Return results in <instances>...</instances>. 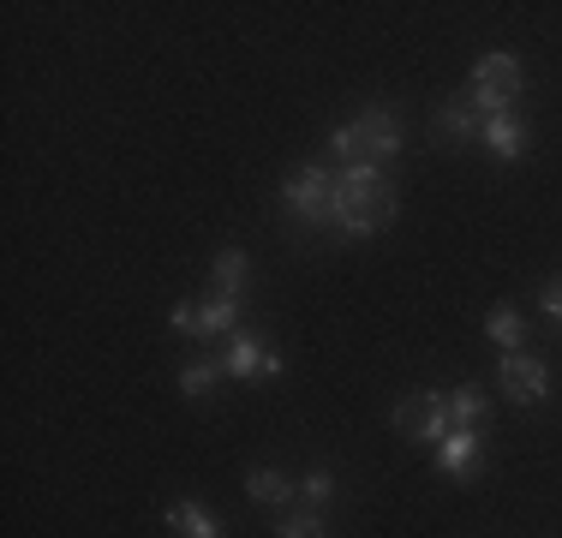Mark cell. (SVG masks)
<instances>
[{
  "instance_id": "1",
  "label": "cell",
  "mask_w": 562,
  "mask_h": 538,
  "mask_svg": "<svg viewBox=\"0 0 562 538\" xmlns=\"http://www.w3.org/2000/svg\"><path fill=\"white\" fill-rule=\"evenodd\" d=\"M395 222V186L383 180L378 161H353V168H336V215L329 227L347 239H371Z\"/></svg>"
},
{
  "instance_id": "2",
  "label": "cell",
  "mask_w": 562,
  "mask_h": 538,
  "mask_svg": "<svg viewBox=\"0 0 562 538\" xmlns=\"http://www.w3.org/2000/svg\"><path fill=\"white\" fill-rule=\"evenodd\" d=\"M329 156H336V168L401 156V120L390 114V108H366L359 120H347V126L329 132Z\"/></svg>"
},
{
  "instance_id": "3",
  "label": "cell",
  "mask_w": 562,
  "mask_h": 538,
  "mask_svg": "<svg viewBox=\"0 0 562 538\" xmlns=\"http://www.w3.org/2000/svg\"><path fill=\"white\" fill-rule=\"evenodd\" d=\"M281 210H288L293 227H329V215H336V168H324V161L293 168L288 186H281Z\"/></svg>"
},
{
  "instance_id": "4",
  "label": "cell",
  "mask_w": 562,
  "mask_h": 538,
  "mask_svg": "<svg viewBox=\"0 0 562 538\" xmlns=\"http://www.w3.org/2000/svg\"><path fill=\"white\" fill-rule=\"evenodd\" d=\"M520 85H527V72H520L515 54H485L479 72H473V85H467V97H473V108L485 120H497V114H515Z\"/></svg>"
},
{
  "instance_id": "5",
  "label": "cell",
  "mask_w": 562,
  "mask_h": 538,
  "mask_svg": "<svg viewBox=\"0 0 562 538\" xmlns=\"http://www.w3.org/2000/svg\"><path fill=\"white\" fill-rule=\"evenodd\" d=\"M395 430L407 442H443L449 430H454V419H449V395H437V389H413V395H401L395 401Z\"/></svg>"
},
{
  "instance_id": "6",
  "label": "cell",
  "mask_w": 562,
  "mask_h": 538,
  "mask_svg": "<svg viewBox=\"0 0 562 538\" xmlns=\"http://www.w3.org/2000/svg\"><path fill=\"white\" fill-rule=\"evenodd\" d=\"M168 323L192 341H227L239 329V300H222V293H204L198 305H173Z\"/></svg>"
},
{
  "instance_id": "7",
  "label": "cell",
  "mask_w": 562,
  "mask_h": 538,
  "mask_svg": "<svg viewBox=\"0 0 562 538\" xmlns=\"http://www.w3.org/2000/svg\"><path fill=\"white\" fill-rule=\"evenodd\" d=\"M222 366L227 377H281V354H276V341L270 335H258V329H234L227 335V354H222Z\"/></svg>"
},
{
  "instance_id": "8",
  "label": "cell",
  "mask_w": 562,
  "mask_h": 538,
  "mask_svg": "<svg viewBox=\"0 0 562 538\" xmlns=\"http://www.w3.org/2000/svg\"><path fill=\"white\" fill-rule=\"evenodd\" d=\"M497 383H503V395L520 401V407H539V401L551 395V366H544V359H532V354H503Z\"/></svg>"
},
{
  "instance_id": "9",
  "label": "cell",
  "mask_w": 562,
  "mask_h": 538,
  "mask_svg": "<svg viewBox=\"0 0 562 538\" xmlns=\"http://www.w3.org/2000/svg\"><path fill=\"white\" fill-rule=\"evenodd\" d=\"M479 461H485V437H479V425H454L443 442H437V467H443L449 479H473Z\"/></svg>"
},
{
  "instance_id": "10",
  "label": "cell",
  "mask_w": 562,
  "mask_h": 538,
  "mask_svg": "<svg viewBox=\"0 0 562 538\" xmlns=\"http://www.w3.org/2000/svg\"><path fill=\"white\" fill-rule=\"evenodd\" d=\"M431 126H437V138H443V144H473L479 132H485V114L473 108V97H467V90H454V97L437 108Z\"/></svg>"
},
{
  "instance_id": "11",
  "label": "cell",
  "mask_w": 562,
  "mask_h": 538,
  "mask_svg": "<svg viewBox=\"0 0 562 538\" xmlns=\"http://www.w3.org/2000/svg\"><path fill=\"white\" fill-rule=\"evenodd\" d=\"M479 144H485L497 161H527V126H520L515 114H497L485 120V132H479Z\"/></svg>"
},
{
  "instance_id": "12",
  "label": "cell",
  "mask_w": 562,
  "mask_h": 538,
  "mask_svg": "<svg viewBox=\"0 0 562 538\" xmlns=\"http://www.w3.org/2000/svg\"><path fill=\"white\" fill-rule=\"evenodd\" d=\"M246 276H251L246 251H239V246H222L216 264H210V293H222V300H239V293H246Z\"/></svg>"
},
{
  "instance_id": "13",
  "label": "cell",
  "mask_w": 562,
  "mask_h": 538,
  "mask_svg": "<svg viewBox=\"0 0 562 538\" xmlns=\"http://www.w3.org/2000/svg\"><path fill=\"white\" fill-rule=\"evenodd\" d=\"M246 496L258 508H281V503H293V496H300V484L281 473V467H258V473L246 479Z\"/></svg>"
},
{
  "instance_id": "14",
  "label": "cell",
  "mask_w": 562,
  "mask_h": 538,
  "mask_svg": "<svg viewBox=\"0 0 562 538\" xmlns=\"http://www.w3.org/2000/svg\"><path fill=\"white\" fill-rule=\"evenodd\" d=\"M227 377V366H222V354H204V359H186L180 366V395L186 401H210V389H216Z\"/></svg>"
},
{
  "instance_id": "15",
  "label": "cell",
  "mask_w": 562,
  "mask_h": 538,
  "mask_svg": "<svg viewBox=\"0 0 562 538\" xmlns=\"http://www.w3.org/2000/svg\"><path fill=\"white\" fill-rule=\"evenodd\" d=\"M168 533H173V538H222L216 515H210L204 503H192V496H186V503H173V508H168Z\"/></svg>"
},
{
  "instance_id": "16",
  "label": "cell",
  "mask_w": 562,
  "mask_h": 538,
  "mask_svg": "<svg viewBox=\"0 0 562 538\" xmlns=\"http://www.w3.org/2000/svg\"><path fill=\"white\" fill-rule=\"evenodd\" d=\"M443 395H449V419L454 425H479L491 413V395L479 383H454V389H443Z\"/></svg>"
},
{
  "instance_id": "17",
  "label": "cell",
  "mask_w": 562,
  "mask_h": 538,
  "mask_svg": "<svg viewBox=\"0 0 562 538\" xmlns=\"http://www.w3.org/2000/svg\"><path fill=\"white\" fill-rule=\"evenodd\" d=\"M485 335H491V341L503 347V354H515V347L527 341V317H520L515 305H497V312L485 317Z\"/></svg>"
},
{
  "instance_id": "18",
  "label": "cell",
  "mask_w": 562,
  "mask_h": 538,
  "mask_svg": "<svg viewBox=\"0 0 562 538\" xmlns=\"http://www.w3.org/2000/svg\"><path fill=\"white\" fill-rule=\"evenodd\" d=\"M276 538H329V527H324V515H317V508H305V515H281L276 520Z\"/></svg>"
},
{
  "instance_id": "19",
  "label": "cell",
  "mask_w": 562,
  "mask_h": 538,
  "mask_svg": "<svg viewBox=\"0 0 562 538\" xmlns=\"http://www.w3.org/2000/svg\"><path fill=\"white\" fill-rule=\"evenodd\" d=\"M300 496H305V508H317V515H324L329 496H336V473H324V467H317V473H305L300 479Z\"/></svg>"
},
{
  "instance_id": "20",
  "label": "cell",
  "mask_w": 562,
  "mask_h": 538,
  "mask_svg": "<svg viewBox=\"0 0 562 538\" xmlns=\"http://www.w3.org/2000/svg\"><path fill=\"white\" fill-rule=\"evenodd\" d=\"M539 305H544V317H557V323H562V276H551V281L539 288Z\"/></svg>"
}]
</instances>
